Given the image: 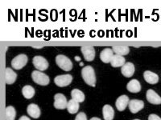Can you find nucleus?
Listing matches in <instances>:
<instances>
[{"mask_svg":"<svg viewBox=\"0 0 161 120\" xmlns=\"http://www.w3.org/2000/svg\"><path fill=\"white\" fill-rule=\"evenodd\" d=\"M81 76L86 82L90 87L94 88L96 84V76L94 70L91 66H86L81 70Z\"/></svg>","mask_w":161,"mask_h":120,"instance_id":"f257e3e1","label":"nucleus"},{"mask_svg":"<svg viewBox=\"0 0 161 120\" xmlns=\"http://www.w3.org/2000/svg\"><path fill=\"white\" fill-rule=\"evenodd\" d=\"M56 63L59 68L64 71H69L73 69L72 61L65 55H58L56 57Z\"/></svg>","mask_w":161,"mask_h":120,"instance_id":"f03ea898","label":"nucleus"},{"mask_svg":"<svg viewBox=\"0 0 161 120\" xmlns=\"http://www.w3.org/2000/svg\"><path fill=\"white\" fill-rule=\"evenodd\" d=\"M33 82L40 86H47L50 82L49 77L40 71H34L31 73Z\"/></svg>","mask_w":161,"mask_h":120,"instance_id":"7ed1b4c3","label":"nucleus"},{"mask_svg":"<svg viewBox=\"0 0 161 120\" xmlns=\"http://www.w3.org/2000/svg\"><path fill=\"white\" fill-rule=\"evenodd\" d=\"M28 61V56L24 54H20L13 58L11 61V67L15 70H20L24 68Z\"/></svg>","mask_w":161,"mask_h":120,"instance_id":"20e7f679","label":"nucleus"},{"mask_svg":"<svg viewBox=\"0 0 161 120\" xmlns=\"http://www.w3.org/2000/svg\"><path fill=\"white\" fill-rule=\"evenodd\" d=\"M54 108L58 110H64L67 109V106H68V101L67 98L63 94H56L54 96Z\"/></svg>","mask_w":161,"mask_h":120,"instance_id":"39448f33","label":"nucleus"},{"mask_svg":"<svg viewBox=\"0 0 161 120\" xmlns=\"http://www.w3.org/2000/svg\"><path fill=\"white\" fill-rule=\"evenodd\" d=\"M73 81V77L71 75H58L54 78V82L59 88H64L69 85Z\"/></svg>","mask_w":161,"mask_h":120,"instance_id":"423d86ee","label":"nucleus"},{"mask_svg":"<svg viewBox=\"0 0 161 120\" xmlns=\"http://www.w3.org/2000/svg\"><path fill=\"white\" fill-rule=\"evenodd\" d=\"M33 65L40 71H44L48 68V62L42 56H35L33 58Z\"/></svg>","mask_w":161,"mask_h":120,"instance_id":"0eeeda50","label":"nucleus"},{"mask_svg":"<svg viewBox=\"0 0 161 120\" xmlns=\"http://www.w3.org/2000/svg\"><path fill=\"white\" fill-rule=\"evenodd\" d=\"M80 51L82 52L83 56L87 62H91L95 58V50L93 47H90V46L81 47Z\"/></svg>","mask_w":161,"mask_h":120,"instance_id":"6e6552de","label":"nucleus"},{"mask_svg":"<svg viewBox=\"0 0 161 120\" xmlns=\"http://www.w3.org/2000/svg\"><path fill=\"white\" fill-rule=\"evenodd\" d=\"M129 110L132 114H136L144 108V102L142 100L131 99L128 104Z\"/></svg>","mask_w":161,"mask_h":120,"instance_id":"1a4fd4ad","label":"nucleus"},{"mask_svg":"<svg viewBox=\"0 0 161 120\" xmlns=\"http://www.w3.org/2000/svg\"><path fill=\"white\" fill-rule=\"evenodd\" d=\"M146 98L147 100L150 103L154 104V105H159V104H161V98L157 93L155 91H153V90H147L146 94Z\"/></svg>","mask_w":161,"mask_h":120,"instance_id":"9d476101","label":"nucleus"},{"mask_svg":"<svg viewBox=\"0 0 161 120\" xmlns=\"http://www.w3.org/2000/svg\"><path fill=\"white\" fill-rule=\"evenodd\" d=\"M129 102H130V100H129V98L127 95H121L116 100V108H117L119 111H123L126 109V107L128 106Z\"/></svg>","mask_w":161,"mask_h":120,"instance_id":"9b49d317","label":"nucleus"},{"mask_svg":"<svg viewBox=\"0 0 161 120\" xmlns=\"http://www.w3.org/2000/svg\"><path fill=\"white\" fill-rule=\"evenodd\" d=\"M121 72L123 76L126 77V78H130L135 74V66L132 62H126L122 67Z\"/></svg>","mask_w":161,"mask_h":120,"instance_id":"f8f14e48","label":"nucleus"},{"mask_svg":"<svg viewBox=\"0 0 161 120\" xmlns=\"http://www.w3.org/2000/svg\"><path fill=\"white\" fill-rule=\"evenodd\" d=\"M114 51L111 48H105L102 51L100 54V58L105 63H109L111 62V59L114 56Z\"/></svg>","mask_w":161,"mask_h":120,"instance_id":"ddd939ff","label":"nucleus"},{"mask_svg":"<svg viewBox=\"0 0 161 120\" xmlns=\"http://www.w3.org/2000/svg\"><path fill=\"white\" fill-rule=\"evenodd\" d=\"M17 74L11 68H7L5 70V82L8 85L13 84L16 81Z\"/></svg>","mask_w":161,"mask_h":120,"instance_id":"4468645a","label":"nucleus"},{"mask_svg":"<svg viewBox=\"0 0 161 120\" xmlns=\"http://www.w3.org/2000/svg\"><path fill=\"white\" fill-rule=\"evenodd\" d=\"M143 77H144V79L147 83L152 84H156L159 82V76L158 75H156V73H153L150 71H147L143 73Z\"/></svg>","mask_w":161,"mask_h":120,"instance_id":"2eb2a0df","label":"nucleus"},{"mask_svg":"<svg viewBox=\"0 0 161 120\" xmlns=\"http://www.w3.org/2000/svg\"><path fill=\"white\" fill-rule=\"evenodd\" d=\"M27 112L33 118H38L40 116V110L38 105L35 103H31L28 106L27 108Z\"/></svg>","mask_w":161,"mask_h":120,"instance_id":"dca6fc26","label":"nucleus"},{"mask_svg":"<svg viewBox=\"0 0 161 120\" xmlns=\"http://www.w3.org/2000/svg\"><path fill=\"white\" fill-rule=\"evenodd\" d=\"M127 91L131 93H139L141 91L140 82L137 79H132L126 85Z\"/></svg>","mask_w":161,"mask_h":120,"instance_id":"f3484780","label":"nucleus"},{"mask_svg":"<svg viewBox=\"0 0 161 120\" xmlns=\"http://www.w3.org/2000/svg\"><path fill=\"white\" fill-rule=\"evenodd\" d=\"M103 118L105 120H113L114 116V111L110 105L106 104L103 108Z\"/></svg>","mask_w":161,"mask_h":120,"instance_id":"a211bd4d","label":"nucleus"},{"mask_svg":"<svg viewBox=\"0 0 161 120\" xmlns=\"http://www.w3.org/2000/svg\"><path fill=\"white\" fill-rule=\"evenodd\" d=\"M126 63V59L123 56H120V55H114L111 59L110 64L113 68H122L124 64Z\"/></svg>","mask_w":161,"mask_h":120,"instance_id":"6ab92c4d","label":"nucleus"},{"mask_svg":"<svg viewBox=\"0 0 161 120\" xmlns=\"http://www.w3.org/2000/svg\"><path fill=\"white\" fill-rule=\"evenodd\" d=\"M71 96L72 99L75 100L76 102H79V103H80V102H82L85 101L84 93L78 89H73V91H71Z\"/></svg>","mask_w":161,"mask_h":120,"instance_id":"aec40b11","label":"nucleus"},{"mask_svg":"<svg viewBox=\"0 0 161 120\" xmlns=\"http://www.w3.org/2000/svg\"><path fill=\"white\" fill-rule=\"evenodd\" d=\"M22 94L27 99H31L35 95V89L30 85L24 86L22 89Z\"/></svg>","mask_w":161,"mask_h":120,"instance_id":"412c9836","label":"nucleus"},{"mask_svg":"<svg viewBox=\"0 0 161 120\" xmlns=\"http://www.w3.org/2000/svg\"><path fill=\"white\" fill-rule=\"evenodd\" d=\"M112 50L116 55H120V56L128 55L130 51V48L127 46H115V47H113Z\"/></svg>","mask_w":161,"mask_h":120,"instance_id":"4be33fe9","label":"nucleus"},{"mask_svg":"<svg viewBox=\"0 0 161 120\" xmlns=\"http://www.w3.org/2000/svg\"><path fill=\"white\" fill-rule=\"evenodd\" d=\"M16 111L12 106H8L5 109V120H15Z\"/></svg>","mask_w":161,"mask_h":120,"instance_id":"5701e85b","label":"nucleus"},{"mask_svg":"<svg viewBox=\"0 0 161 120\" xmlns=\"http://www.w3.org/2000/svg\"><path fill=\"white\" fill-rule=\"evenodd\" d=\"M67 110L69 114H76L79 110V102H76L75 100L70 99L68 102Z\"/></svg>","mask_w":161,"mask_h":120,"instance_id":"b1692460","label":"nucleus"},{"mask_svg":"<svg viewBox=\"0 0 161 120\" xmlns=\"http://www.w3.org/2000/svg\"><path fill=\"white\" fill-rule=\"evenodd\" d=\"M75 120H87V117L84 112H80L76 116Z\"/></svg>","mask_w":161,"mask_h":120,"instance_id":"393cba45","label":"nucleus"},{"mask_svg":"<svg viewBox=\"0 0 161 120\" xmlns=\"http://www.w3.org/2000/svg\"><path fill=\"white\" fill-rule=\"evenodd\" d=\"M148 120H161V118H159L157 115L152 114L148 116Z\"/></svg>","mask_w":161,"mask_h":120,"instance_id":"a878e982","label":"nucleus"},{"mask_svg":"<svg viewBox=\"0 0 161 120\" xmlns=\"http://www.w3.org/2000/svg\"><path fill=\"white\" fill-rule=\"evenodd\" d=\"M19 120H31V119L29 118V117L25 116V115H23L22 117H20V118H19Z\"/></svg>","mask_w":161,"mask_h":120,"instance_id":"bb28decb","label":"nucleus"},{"mask_svg":"<svg viewBox=\"0 0 161 120\" xmlns=\"http://www.w3.org/2000/svg\"><path fill=\"white\" fill-rule=\"evenodd\" d=\"M90 120H101L99 118H97V117H93V118H90Z\"/></svg>","mask_w":161,"mask_h":120,"instance_id":"cd10ccee","label":"nucleus"},{"mask_svg":"<svg viewBox=\"0 0 161 120\" xmlns=\"http://www.w3.org/2000/svg\"><path fill=\"white\" fill-rule=\"evenodd\" d=\"M74 58H75L76 61H80V58L79 56H76Z\"/></svg>","mask_w":161,"mask_h":120,"instance_id":"c85d7f7f","label":"nucleus"},{"mask_svg":"<svg viewBox=\"0 0 161 120\" xmlns=\"http://www.w3.org/2000/svg\"><path fill=\"white\" fill-rule=\"evenodd\" d=\"M83 65H84V64H83V62H80V66H83Z\"/></svg>","mask_w":161,"mask_h":120,"instance_id":"c756f323","label":"nucleus"},{"mask_svg":"<svg viewBox=\"0 0 161 120\" xmlns=\"http://www.w3.org/2000/svg\"><path fill=\"white\" fill-rule=\"evenodd\" d=\"M133 120H140V119H138V118H136V119H133Z\"/></svg>","mask_w":161,"mask_h":120,"instance_id":"7c9ffc66","label":"nucleus"}]
</instances>
